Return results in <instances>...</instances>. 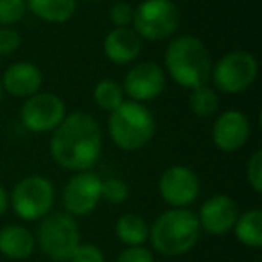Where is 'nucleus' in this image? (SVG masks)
<instances>
[{
    "label": "nucleus",
    "mask_w": 262,
    "mask_h": 262,
    "mask_svg": "<svg viewBox=\"0 0 262 262\" xmlns=\"http://www.w3.org/2000/svg\"><path fill=\"white\" fill-rule=\"evenodd\" d=\"M51 157L67 171H92L102 155V131L94 115L86 112L67 113L52 131Z\"/></svg>",
    "instance_id": "obj_1"
},
{
    "label": "nucleus",
    "mask_w": 262,
    "mask_h": 262,
    "mask_svg": "<svg viewBox=\"0 0 262 262\" xmlns=\"http://www.w3.org/2000/svg\"><path fill=\"white\" fill-rule=\"evenodd\" d=\"M164 70L182 88L208 84L212 58L207 45L192 34H182L169 41L164 54Z\"/></svg>",
    "instance_id": "obj_2"
},
{
    "label": "nucleus",
    "mask_w": 262,
    "mask_h": 262,
    "mask_svg": "<svg viewBox=\"0 0 262 262\" xmlns=\"http://www.w3.org/2000/svg\"><path fill=\"white\" fill-rule=\"evenodd\" d=\"M200 221L190 208H169L149 226V243L164 257L185 255L200 239Z\"/></svg>",
    "instance_id": "obj_3"
},
{
    "label": "nucleus",
    "mask_w": 262,
    "mask_h": 262,
    "mask_svg": "<svg viewBox=\"0 0 262 262\" xmlns=\"http://www.w3.org/2000/svg\"><path fill=\"white\" fill-rule=\"evenodd\" d=\"M157 120L144 102L126 101L108 117V135L122 151L144 149L153 140Z\"/></svg>",
    "instance_id": "obj_4"
},
{
    "label": "nucleus",
    "mask_w": 262,
    "mask_h": 262,
    "mask_svg": "<svg viewBox=\"0 0 262 262\" xmlns=\"http://www.w3.org/2000/svg\"><path fill=\"white\" fill-rule=\"evenodd\" d=\"M36 246L54 262H69L81 244L79 225L67 212H51L40 219L36 230Z\"/></svg>",
    "instance_id": "obj_5"
},
{
    "label": "nucleus",
    "mask_w": 262,
    "mask_h": 262,
    "mask_svg": "<svg viewBox=\"0 0 262 262\" xmlns=\"http://www.w3.org/2000/svg\"><path fill=\"white\" fill-rule=\"evenodd\" d=\"M56 201L54 183L41 174L22 178L9 194V207L22 221L33 223L51 214Z\"/></svg>",
    "instance_id": "obj_6"
},
{
    "label": "nucleus",
    "mask_w": 262,
    "mask_h": 262,
    "mask_svg": "<svg viewBox=\"0 0 262 262\" xmlns=\"http://www.w3.org/2000/svg\"><path fill=\"white\" fill-rule=\"evenodd\" d=\"M131 27L142 40H169L180 27V9L172 0H142L133 8Z\"/></svg>",
    "instance_id": "obj_7"
},
{
    "label": "nucleus",
    "mask_w": 262,
    "mask_h": 262,
    "mask_svg": "<svg viewBox=\"0 0 262 262\" xmlns=\"http://www.w3.org/2000/svg\"><path fill=\"white\" fill-rule=\"evenodd\" d=\"M257 58L246 51H232L212 63L210 81L221 94L237 95L246 92L257 81Z\"/></svg>",
    "instance_id": "obj_8"
},
{
    "label": "nucleus",
    "mask_w": 262,
    "mask_h": 262,
    "mask_svg": "<svg viewBox=\"0 0 262 262\" xmlns=\"http://www.w3.org/2000/svg\"><path fill=\"white\" fill-rule=\"evenodd\" d=\"M67 115V106L59 95L52 92H38L24 99L20 108V122L31 133H52Z\"/></svg>",
    "instance_id": "obj_9"
},
{
    "label": "nucleus",
    "mask_w": 262,
    "mask_h": 262,
    "mask_svg": "<svg viewBox=\"0 0 262 262\" xmlns=\"http://www.w3.org/2000/svg\"><path fill=\"white\" fill-rule=\"evenodd\" d=\"M102 178L94 171L74 172L65 183L61 192V203L65 212L72 217L90 215L101 203Z\"/></svg>",
    "instance_id": "obj_10"
},
{
    "label": "nucleus",
    "mask_w": 262,
    "mask_h": 262,
    "mask_svg": "<svg viewBox=\"0 0 262 262\" xmlns=\"http://www.w3.org/2000/svg\"><path fill=\"white\" fill-rule=\"evenodd\" d=\"M158 192L169 208H190L201 192L200 176L187 165H171L158 180Z\"/></svg>",
    "instance_id": "obj_11"
},
{
    "label": "nucleus",
    "mask_w": 262,
    "mask_h": 262,
    "mask_svg": "<svg viewBox=\"0 0 262 262\" xmlns=\"http://www.w3.org/2000/svg\"><path fill=\"white\" fill-rule=\"evenodd\" d=\"M167 84V76L162 65L155 61H139L126 72L122 90L129 101L149 102L157 99Z\"/></svg>",
    "instance_id": "obj_12"
},
{
    "label": "nucleus",
    "mask_w": 262,
    "mask_h": 262,
    "mask_svg": "<svg viewBox=\"0 0 262 262\" xmlns=\"http://www.w3.org/2000/svg\"><path fill=\"white\" fill-rule=\"evenodd\" d=\"M251 135V124L241 110H226L219 113L212 124V142L223 153L243 149Z\"/></svg>",
    "instance_id": "obj_13"
},
{
    "label": "nucleus",
    "mask_w": 262,
    "mask_h": 262,
    "mask_svg": "<svg viewBox=\"0 0 262 262\" xmlns=\"http://www.w3.org/2000/svg\"><path fill=\"white\" fill-rule=\"evenodd\" d=\"M237 203L226 194H214L201 203L196 212L200 228L208 235H226L232 232L237 217H239Z\"/></svg>",
    "instance_id": "obj_14"
},
{
    "label": "nucleus",
    "mask_w": 262,
    "mask_h": 262,
    "mask_svg": "<svg viewBox=\"0 0 262 262\" xmlns=\"http://www.w3.org/2000/svg\"><path fill=\"white\" fill-rule=\"evenodd\" d=\"M0 84L6 94L16 99H27L43 86V74L31 61H15L4 70Z\"/></svg>",
    "instance_id": "obj_15"
},
{
    "label": "nucleus",
    "mask_w": 262,
    "mask_h": 262,
    "mask_svg": "<svg viewBox=\"0 0 262 262\" xmlns=\"http://www.w3.org/2000/svg\"><path fill=\"white\" fill-rule=\"evenodd\" d=\"M144 40L133 27H113L102 41L104 56L113 65H129L142 52Z\"/></svg>",
    "instance_id": "obj_16"
},
{
    "label": "nucleus",
    "mask_w": 262,
    "mask_h": 262,
    "mask_svg": "<svg viewBox=\"0 0 262 262\" xmlns=\"http://www.w3.org/2000/svg\"><path fill=\"white\" fill-rule=\"evenodd\" d=\"M36 250V239L22 225H6L0 228V253L11 260H26Z\"/></svg>",
    "instance_id": "obj_17"
},
{
    "label": "nucleus",
    "mask_w": 262,
    "mask_h": 262,
    "mask_svg": "<svg viewBox=\"0 0 262 262\" xmlns=\"http://www.w3.org/2000/svg\"><path fill=\"white\" fill-rule=\"evenodd\" d=\"M26 6L38 20L47 24H67L77 11V0H26Z\"/></svg>",
    "instance_id": "obj_18"
},
{
    "label": "nucleus",
    "mask_w": 262,
    "mask_h": 262,
    "mask_svg": "<svg viewBox=\"0 0 262 262\" xmlns=\"http://www.w3.org/2000/svg\"><path fill=\"white\" fill-rule=\"evenodd\" d=\"M115 235L126 246H144L149 239V225L140 214L126 212L115 221Z\"/></svg>",
    "instance_id": "obj_19"
},
{
    "label": "nucleus",
    "mask_w": 262,
    "mask_h": 262,
    "mask_svg": "<svg viewBox=\"0 0 262 262\" xmlns=\"http://www.w3.org/2000/svg\"><path fill=\"white\" fill-rule=\"evenodd\" d=\"M232 232L241 244L258 250L262 246V212L258 208H250L239 214Z\"/></svg>",
    "instance_id": "obj_20"
},
{
    "label": "nucleus",
    "mask_w": 262,
    "mask_h": 262,
    "mask_svg": "<svg viewBox=\"0 0 262 262\" xmlns=\"http://www.w3.org/2000/svg\"><path fill=\"white\" fill-rule=\"evenodd\" d=\"M189 110L200 119H210L219 112V92L210 84H201L190 90Z\"/></svg>",
    "instance_id": "obj_21"
},
{
    "label": "nucleus",
    "mask_w": 262,
    "mask_h": 262,
    "mask_svg": "<svg viewBox=\"0 0 262 262\" xmlns=\"http://www.w3.org/2000/svg\"><path fill=\"white\" fill-rule=\"evenodd\" d=\"M92 95H94V102L97 104V108L104 110L108 113H112L113 110H117L126 101L122 84L113 79H101L94 86V94Z\"/></svg>",
    "instance_id": "obj_22"
},
{
    "label": "nucleus",
    "mask_w": 262,
    "mask_h": 262,
    "mask_svg": "<svg viewBox=\"0 0 262 262\" xmlns=\"http://www.w3.org/2000/svg\"><path fill=\"white\" fill-rule=\"evenodd\" d=\"M129 198V187L124 180L110 176L104 178L101 183V200L110 205H122Z\"/></svg>",
    "instance_id": "obj_23"
},
{
    "label": "nucleus",
    "mask_w": 262,
    "mask_h": 262,
    "mask_svg": "<svg viewBox=\"0 0 262 262\" xmlns=\"http://www.w3.org/2000/svg\"><path fill=\"white\" fill-rule=\"evenodd\" d=\"M27 11L26 0H0V27H13Z\"/></svg>",
    "instance_id": "obj_24"
},
{
    "label": "nucleus",
    "mask_w": 262,
    "mask_h": 262,
    "mask_svg": "<svg viewBox=\"0 0 262 262\" xmlns=\"http://www.w3.org/2000/svg\"><path fill=\"white\" fill-rule=\"evenodd\" d=\"M246 180L257 194L262 192V151L257 149L246 164Z\"/></svg>",
    "instance_id": "obj_25"
},
{
    "label": "nucleus",
    "mask_w": 262,
    "mask_h": 262,
    "mask_svg": "<svg viewBox=\"0 0 262 262\" xmlns=\"http://www.w3.org/2000/svg\"><path fill=\"white\" fill-rule=\"evenodd\" d=\"M110 22L113 27H131V20H133V6L129 2L119 0L115 4H112L108 11Z\"/></svg>",
    "instance_id": "obj_26"
},
{
    "label": "nucleus",
    "mask_w": 262,
    "mask_h": 262,
    "mask_svg": "<svg viewBox=\"0 0 262 262\" xmlns=\"http://www.w3.org/2000/svg\"><path fill=\"white\" fill-rule=\"evenodd\" d=\"M69 262H104V251L94 243H81Z\"/></svg>",
    "instance_id": "obj_27"
},
{
    "label": "nucleus",
    "mask_w": 262,
    "mask_h": 262,
    "mask_svg": "<svg viewBox=\"0 0 262 262\" xmlns=\"http://www.w3.org/2000/svg\"><path fill=\"white\" fill-rule=\"evenodd\" d=\"M22 38L15 27H0V56H11L18 51Z\"/></svg>",
    "instance_id": "obj_28"
},
{
    "label": "nucleus",
    "mask_w": 262,
    "mask_h": 262,
    "mask_svg": "<svg viewBox=\"0 0 262 262\" xmlns=\"http://www.w3.org/2000/svg\"><path fill=\"white\" fill-rule=\"evenodd\" d=\"M115 262H155V255L146 246H126L117 255Z\"/></svg>",
    "instance_id": "obj_29"
},
{
    "label": "nucleus",
    "mask_w": 262,
    "mask_h": 262,
    "mask_svg": "<svg viewBox=\"0 0 262 262\" xmlns=\"http://www.w3.org/2000/svg\"><path fill=\"white\" fill-rule=\"evenodd\" d=\"M8 208H9V194L4 189V185H0V217L8 212Z\"/></svg>",
    "instance_id": "obj_30"
},
{
    "label": "nucleus",
    "mask_w": 262,
    "mask_h": 262,
    "mask_svg": "<svg viewBox=\"0 0 262 262\" xmlns=\"http://www.w3.org/2000/svg\"><path fill=\"white\" fill-rule=\"evenodd\" d=\"M2 95H4V90H2V84H0V101H2Z\"/></svg>",
    "instance_id": "obj_31"
},
{
    "label": "nucleus",
    "mask_w": 262,
    "mask_h": 262,
    "mask_svg": "<svg viewBox=\"0 0 262 262\" xmlns=\"http://www.w3.org/2000/svg\"><path fill=\"white\" fill-rule=\"evenodd\" d=\"M90 2H101V0H90Z\"/></svg>",
    "instance_id": "obj_32"
}]
</instances>
